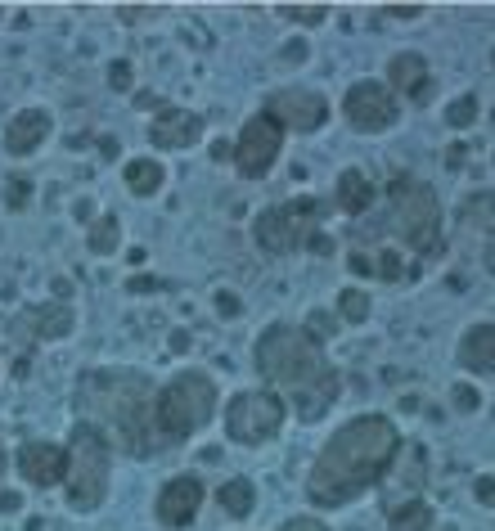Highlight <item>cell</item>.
<instances>
[{
  "label": "cell",
  "mask_w": 495,
  "mask_h": 531,
  "mask_svg": "<svg viewBox=\"0 0 495 531\" xmlns=\"http://www.w3.org/2000/svg\"><path fill=\"white\" fill-rule=\"evenodd\" d=\"M396 455H401L396 423L383 419V414H360V419L342 423L324 441V450L311 464V477H306V495L320 509L351 504L374 482H383V473L396 464Z\"/></svg>",
  "instance_id": "obj_1"
},
{
  "label": "cell",
  "mask_w": 495,
  "mask_h": 531,
  "mask_svg": "<svg viewBox=\"0 0 495 531\" xmlns=\"http://www.w3.org/2000/svg\"><path fill=\"white\" fill-rule=\"evenodd\" d=\"M77 410L86 423H108L113 437L131 450L135 459H149L162 450L158 437V401L153 383L140 369H86L77 378Z\"/></svg>",
  "instance_id": "obj_2"
},
{
  "label": "cell",
  "mask_w": 495,
  "mask_h": 531,
  "mask_svg": "<svg viewBox=\"0 0 495 531\" xmlns=\"http://www.w3.org/2000/svg\"><path fill=\"white\" fill-rule=\"evenodd\" d=\"M252 360H257V374L266 383L284 387L293 396V410L302 423H315L342 392V378L324 360L320 342L306 329H293V324H270L252 347Z\"/></svg>",
  "instance_id": "obj_3"
},
{
  "label": "cell",
  "mask_w": 495,
  "mask_h": 531,
  "mask_svg": "<svg viewBox=\"0 0 495 531\" xmlns=\"http://www.w3.org/2000/svg\"><path fill=\"white\" fill-rule=\"evenodd\" d=\"M108 473H113V450H108L104 428L77 419L68 432V477H63L68 509L72 513H95L108 495Z\"/></svg>",
  "instance_id": "obj_4"
},
{
  "label": "cell",
  "mask_w": 495,
  "mask_h": 531,
  "mask_svg": "<svg viewBox=\"0 0 495 531\" xmlns=\"http://www.w3.org/2000/svg\"><path fill=\"white\" fill-rule=\"evenodd\" d=\"M387 212H392V230L419 257H441L446 239H441V203L423 180L392 176L387 185Z\"/></svg>",
  "instance_id": "obj_5"
},
{
  "label": "cell",
  "mask_w": 495,
  "mask_h": 531,
  "mask_svg": "<svg viewBox=\"0 0 495 531\" xmlns=\"http://www.w3.org/2000/svg\"><path fill=\"white\" fill-rule=\"evenodd\" d=\"M216 414V383L203 369H185L158 392V437L185 441L198 428H207Z\"/></svg>",
  "instance_id": "obj_6"
},
{
  "label": "cell",
  "mask_w": 495,
  "mask_h": 531,
  "mask_svg": "<svg viewBox=\"0 0 495 531\" xmlns=\"http://www.w3.org/2000/svg\"><path fill=\"white\" fill-rule=\"evenodd\" d=\"M320 216H324V203L320 198H288V203H275L252 221V234L257 243L270 252V257H288V252L306 248L311 234L320 230Z\"/></svg>",
  "instance_id": "obj_7"
},
{
  "label": "cell",
  "mask_w": 495,
  "mask_h": 531,
  "mask_svg": "<svg viewBox=\"0 0 495 531\" xmlns=\"http://www.w3.org/2000/svg\"><path fill=\"white\" fill-rule=\"evenodd\" d=\"M284 423V401L275 392H239L230 405H225V432L230 441H243V446H261L270 441Z\"/></svg>",
  "instance_id": "obj_8"
},
{
  "label": "cell",
  "mask_w": 495,
  "mask_h": 531,
  "mask_svg": "<svg viewBox=\"0 0 495 531\" xmlns=\"http://www.w3.org/2000/svg\"><path fill=\"white\" fill-rule=\"evenodd\" d=\"M279 149H284V126H279L270 113L248 117L239 131V144H234V171H239L243 180H261L270 167H275Z\"/></svg>",
  "instance_id": "obj_9"
},
{
  "label": "cell",
  "mask_w": 495,
  "mask_h": 531,
  "mask_svg": "<svg viewBox=\"0 0 495 531\" xmlns=\"http://www.w3.org/2000/svg\"><path fill=\"white\" fill-rule=\"evenodd\" d=\"M342 113H347V122L356 126V131L378 135V131H387V126L396 122V95H392V86L365 77V81H356V86L347 90Z\"/></svg>",
  "instance_id": "obj_10"
},
{
  "label": "cell",
  "mask_w": 495,
  "mask_h": 531,
  "mask_svg": "<svg viewBox=\"0 0 495 531\" xmlns=\"http://www.w3.org/2000/svg\"><path fill=\"white\" fill-rule=\"evenodd\" d=\"M266 113L275 117L284 131H320L324 122H329V99L320 95V90H306V86H288V90H275V95L266 99Z\"/></svg>",
  "instance_id": "obj_11"
},
{
  "label": "cell",
  "mask_w": 495,
  "mask_h": 531,
  "mask_svg": "<svg viewBox=\"0 0 495 531\" xmlns=\"http://www.w3.org/2000/svg\"><path fill=\"white\" fill-rule=\"evenodd\" d=\"M18 473L32 486H59L68 477V446H54V441H27L18 446Z\"/></svg>",
  "instance_id": "obj_12"
},
{
  "label": "cell",
  "mask_w": 495,
  "mask_h": 531,
  "mask_svg": "<svg viewBox=\"0 0 495 531\" xmlns=\"http://www.w3.org/2000/svg\"><path fill=\"white\" fill-rule=\"evenodd\" d=\"M198 504H203V482H198L194 473H180L162 486L158 518L167 522V527H189V522L198 518Z\"/></svg>",
  "instance_id": "obj_13"
},
{
  "label": "cell",
  "mask_w": 495,
  "mask_h": 531,
  "mask_svg": "<svg viewBox=\"0 0 495 531\" xmlns=\"http://www.w3.org/2000/svg\"><path fill=\"white\" fill-rule=\"evenodd\" d=\"M198 135H203V117L189 113V108H162L149 122V140L158 149H189Z\"/></svg>",
  "instance_id": "obj_14"
},
{
  "label": "cell",
  "mask_w": 495,
  "mask_h": 531,
  "mask_svg": "<svg viewBox=\"0 0 495 531\" xmlns=\"http://www.w3.org/2000/svg\"><path fill=\"white\" fill-rule=\"evenodd\" d=\"M50 113L45 108H23V113H14L5 122V153H14V158H27V153H36L45 144V135H50Z\"/></svg>",
  "instance_id": "obj_15"
},
{
  "label": "cell",
  "mask_w": 495,
  "mask_h": 531,
  "mask_svg": "<svg viewBox=\"0 0 495 531\" xmlns=\"http://www.w3.org/2000/svg\"><path fill=\"white\" fill-rule=\"evenodd\" d=\"M72 306L68 302H41V306H27L23 315H18V329H32L36 338L54 342V338H68L72 333Z\"/></svg>",
  "instance_id": "obj_16"
},
{
  "label": "cell",
  "mask_w": 495,
  "mask_h": 531,
  "mask_svg": "<svg viewBox=\"0 0 495 531\" xmlns=\"http://www.w3.org/2000/svg\"><path fill=\"white\" fill-rule=\"evenodd\" d=\"M387 81H392V86L401 90L405 99L423 104V99H428V86H432L428 59H423V54H396V59L387 63Z\"/></svg>",
  "instance_id": "obj_17"
},
{
  "label": "cell",
  "mask_w": 495,
  "mask_h": 531,
  "mask_svg": "<svg viewBox=\"0 0 495 531\" xmlns=\"http://www.w3.org/2000/svg\"><path fill=\"white\" fill-rule=\"evenodd\" d=\"M459 365L473 374H495V324H473L459 338Z\"/></svg>",
  "instance_id": "obj_18"
},
{
  "label": "cell",
  "mask_w": 495,
  "mask_h": 531,
  "mask_svg": "<svg viewBox=\"0 0 495 531\" xmlns=\"http://www.w3.org/2000/svg\"><path fill=\"white\" fill-rule=\"evenodd\" d=\"M338 207H342L347 216L369 212V207H374V180H369L365 171L347 167V171L338 176Z\"/></svg>",
  "instance_id": "obj_19"
},
{
  "label": "cell",
  "mask_w": 495,
  "mask_h": 531,
  "mask_svg": "<svg viewBox=\"0 0 495 531\" xmlns=\"http://www.w3.org/2000/svg\"><path fill=\"white\" fill-rule=\"evenodd\" d=\"M162 180H167V171H162L158 158H131L126 162V189H131V194H140V198L158 194Z\"/></svg>",
  "instance_id": "obj_20"
},
{
  "label": "cell",
  "mask_w": 495,
  "mask_h": 531,
  "mask_svg": "<svg viewBox=\"0 0 495 531\" xmlns=\"http://www.w3.org/2000/svg\"><path fill=\"white\" fill-rule=\"evenodd\" d=\"M459 225L464 230H486V234H495V194H468L464 198V207H459Z\"/></svg>",
  "instance_id": "obj_21"
},
{
  "label": "cell",
  "mask_w": 495,
  "mask_h": 531,
  "mask_svg": "<svg viewBox=\"0 0 495 531\" xmlns=\"http://www.w3.org/2000/svg\"><path fill=\"white\" fill-rule=\"evenodd\" d=\"M387 531H432V509H428L423 500L392 504V518H387Z\"/></svg>",
  "instance_id": "obj_22"
},
{
  "label": "cell",
  "mask_w": 495,
  "mask_h": 531,
  "mask_svg": "<svg viewBox=\"0 0 495 531\" xmlns=\"http://www.w3.org/2000/svg\"><path fill=\"white\" fill-rule=\"evenodd\" d=\"M86 248L95 252V257H113V252L122 248V225H117V216H99V221L90 225Z\"/></svg>",
  "instance_id": "obj_23"
},
{
  "label": "cell",
  "mask_w": 495,
  "mask_h": 531,
  "mask_svg": "<svg viewBox=\"0 0 495 531\" xmlns=\"http://www.w3.org/2000/svg\"><path fill=\"white\" fill-rule=\"evenodd\" d=\"M216 500H221V509L230 513V518H248V513H252V500H257V491H252V482L234 477V482H225L221 491H216Z\"/></svg>",
  "instance_id": "obj_24"
},
{
  "label": "cell",
  "mask_w": 495,
  "mask_h": 531,
  "mask_svg": "<svg viewBox=\"0 0 495 531\" xmlns=\"http://www.w3.org/2000/svg\"><path fill=\"white\" fill-rule=\"evenodd\" d=\"M338 315L347 324H365L369 320V297L360 293V288H342V293H338Z\"/></svg>",
  "instance_id": "obj_25"
},
{
  "label": "cell",
  "mask_w": 495,
  "mask_h": 531,
  "mask_svg": "<svg viewBox=\"0 0 495 531\" xmlns=\"http://www.w3.org/2000/svg\"><path fill=\"white\" fill-rule=\"evenodd\" d=\"M477 122V99L473 95H459L455 104L446 108V126H455V131H464V126Z\"/></svg>",
  "instance_id": "obj_26"
},
{
  "label": "cell",
  "mask_w": 495,
  "mask_h": 531,
  "mask_svg": "<svg viewBox=\"0 0 495 531\" xmlns=\"http://www.w3.org/2000/svg\"><path fill=\"white\" fill-rule=\"evenodd\" d=\"M302 329L311 333L315 342H329L333 333H338V315H333V311H311V315H306V324H302Z\"/></svg>",
  "instance_id": "obj_27"
},
{
  "label": "cell",
  "mask_w": 495,
  "mask_h": 531,
  "mask_svg": "<svg viewBox=\"0 0 495 531\" xmlns=\"http://www.w3.org/2000/svg\"><path fill=\"white\" fill-rule=\"evenodd\" d=\"M374 275L378 279H405V257L396 248H383L374 257Z\"/></svg>",
  "instance_id": "obj_28"
},
{
  "label": "cell",
  "mask_w": 495,
  "mask_h": 531,
  "mask_svg": "<svg viewBox=\"0 0 495 531\" xmlns=\"http://www.w3.org/2000/svg\"><path fill=\"white\" fill-rule=\"evenodd\" d=\"M284 18H293V23H302V27H315L329 18V9L324 5H284Z\"/></svg>",
  "instance_id": "obj_29"
},
{
  "label": "cell",
  "mask_w": 495,
  "mask_h": 531,
  "mask_svg": "<svg viewBox=\"0 0 495 531\" xmlns=\"http://www.w3.org/2000/svg\"><path fill=\"white\" fill-rule=\"evenodd\" d=\"M108 86H113V90H131V63H126V59L108 63Z\"/></svg>",
  "instance_id": "obj_30"
},
{
  "label": "cell",
  "mask_w": 495,
  "mask_h": 531,
  "mask_svg": "<svg viewBox=\"0 0 495 531\" xmlns=\"http://www.w3.org/2000/svg\"><path fill=\"white\" fill-rule=\"evenodd\" d=\"M27 194H32V185H27L23 176H14V180H9V194H5V203L18 212V207H27Z\"/></svg>",
  "instance_id": "obj_31"
},
{
  "label": "cell",
  "mask_w": 495,
  "mask_h": 531,
  "mask_svg": "<svg viewBox=\"0 0 495 531\" xmlns=\"http://www.w3.org/2000/svg\"><path fill=\"white\" fill-rule=\"evenodd\" d=\"M455 405H459V410H464V414H473L477 405H482V396H477V387L459 383V387H455Z\"/></svg>",
  "instance_id": "obj_32"
},
{
  "label": "cell",
  "mask_w": 495,
  "mask_h": 531,
  "mask_svg": "<svg viewBox=\"0 0 495 531\" xmlns=\"http://www.w3.org/2000/svg\"><path fill=\"white\" fill-rule=\"evenodd\" d=\"M216 311H221V315H230V320H234V315L243 311V302L230 293V288H221V293H216Z\"/></svg>",
  "instance_id": "obj_33"
},
{
  "label": "cell",
  "mask_w": 495,
  "mask_h": 531,
  "mask_svg": "<svg viewBox=\"0 0 495 531\" xmlns=\"http://www.w3.org/2000/svg\"><path fill=\"white\" fill-rule=\"evenodd\" d=\"M347 261H351V270H356V275H374V257H369L365 248H356Z\"/></svg>",
  "instance_id": "obj_34"
},
{
  "label": "cell",
  "mask_w": 495,
  "mask_h": 531,
  "mask_svg": "<svg viewBox=\"0 0 495 531\" xmlns=\"http://www.w3.org/2000/svg\"><path fill=\"white\" fill-rule=\"evenodd\" d=\"M279 531H329V527H324L320 518H288Z\"/></svg>",
  "instance_id": "obj_35"
},
{
  "label": "cell",
  "mask_w": 495,
  "mask_h": 531,
  "mask_svg": "<svg viewBox=\"0 0 495 531\" xmlns=\"http://www.w3.org/2000/svg\"><path fill=\"white\" fill-rule=\"evenodd\" d=\"M473 491H477V500H482V504H491V509H495V477H477V486H473Z\"/></svg>",
  "instance_id": "obj_36"
},
{
  "label": "cell",
  "mask_w": 495,
  "mask_h": 531,
  "mask_svg": "<svg viewBox=\"0 0 495 531\" xmlns=\"http://www.w3.org/2000/svg\"><path fill=\"white\" fill-rule=\"evenodd\" d=\"M23 531H68V522H59V518H32Z\"/></svg>",
  "instance_id": "obj_37"
},
{
  "label": "cell",
  "mask_w": 495,
  "mask_h": 531,
  "mask_svg": "<svg viewBox=\"0 0 495 531\" xmlns=\"http://www.w3.org/2000/svg\"><path fill=\"white\" fill-rule=\"evenodd\" d=\"M306 248H311V252H320V257H329V252H333V239H329V234H324V230H315Z\"/></svg>",
  "instance_id": "obj_38"
},
{
  "label": "cell",
  "mask_w": 495,
  "mask_h": 531,
  "mask_svg": "<svg viewBox=\"0 0 495 531\" xmlns=\"http://www.w3.org/2000/svg\"><path fill=\"white\" fill-rule=\"evenodd\" d=\"M153 9H140V5H122L117 9V18H122V23H140V18H149Z\"/></svg>",
  "instance_id": "obj_39"
},
{
  "label": "cell",
  "mask_w": 495,
  "mask_h": 531,
  "mask_svg": "<svg viewBox=\"0 0 495 531\" xmlns=\"http://www.w3.org/2000/svg\"><path fill=\"white\" fill-rule=\"evenodd\" d=\"M464 158H468V149H464V144H450V149H446V167H450V171H459V167H464Z\"/></svg>",
  "instance_id": "obj_40"
},
{
  "label": "cell",
  "mask_w": 495,
  "mask_h": 531,
  "mask_svg": "<svg viewBox=\"0 0 495 531\" xmlns=\"http://www.w3.org/2000/svg\"><path fill=\"white\" fill-rule=\"evenodd\" d=\"M23 509V495L18 491H0V513H18Z\"/></svg>",
  "instance_id": "obj_41"
},
{
  "label": "cell",
  "mask_w": 495,
  "mask_h": 531,
  "mask_svg": "<svg viewBox=\"0 0 495 531\" xmlns=\"http://www.w3.org/2000/svg\"><path fill=\"white\" fill-rule=\"evenodd\" d=\"M306 50H311L306 41H288V45H284V59H288V63H302V59H306Z\"/></svg>",
  "instance_id": "obj_42"
},
{
  "label": "cell",
  "mask_w": 495,
  "mask_h": 531,
  "mask_svg": "<svg viewBox=\"0 0 495 531\" xmlns=\"http://www.w3.org/2000/svg\"><path fill=\"white\" fill-rule=\"evenodd\" d=\"M126 288H131V293H153V288H158V279H144V275H135Z\"/></svg>",
  "instance_id": "obj_43"
},
{
  "label": "cell",
  "mask_w": 495,
  "mask_h": 531,
  "mask_svg": "<svg viewBox=\"0 0 495 531\" xmlns=\"http://www.w3.org/2000/svg\"><path fill=\"white\" fill-rule=\"evenodd\" d=\"M189 342H194V338H189L185 329H176V333H171V351H176V356H180V351H189Z\"/></svg>",
  "instance_id": "obj_44"
},
{
  "label": "cell",
  "mask_w": 495,
  "mask_h": 531,
  "mask_svg": "<svg viewBox=\"0 0 495 531\" xmlns=\"http://www.w3.org/2000/svg\"><path fill=\"white\" fill-rule=\"evenodd\" d=\"M387 14H396V18H419L423 9H419V5H392V9H387Z\"/></svg>",
  "instance_id": "obj_45"
},
{
  "label": "cell",
  "mask_w": 495,
  "mask_h": 531,
  "mask_svg": "<svg viewBox=\"0 0 495 531\" xmlns=\"http://www.w3.org/2000/svg\"><path fill=\"white\" fill-rule=\"evenodd\" d=\"M212 158H216V162H225V158H234V149H230V144L216 140V144H212Z\"/></svg>",
  "instance_id": "obj_46"
},
{
  "label": "cell",
  "mask_w": 495,
  "mask_h": 531,
  "mask_svg": "<svg viewBox=\"0 0 495 531\" xmlns=\"http://www.w3.org/2000/svg\"><path fill=\"white\" fill-rule=\"evenodd\" d=\"M482 257H486V270H491V275H495V234H491V239H486V252H482Z\"/></svg>",
  "instance_id": "obj_47"
}]
</instances>
